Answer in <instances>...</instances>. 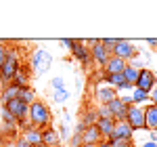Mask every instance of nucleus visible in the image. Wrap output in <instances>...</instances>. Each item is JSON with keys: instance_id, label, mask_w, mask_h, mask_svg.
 I'll return each mask as SVG.
<instances>
[{"instance_id": "obj_27", "label": "nucleus", "mask_w": 157, "mask_h": 147, "mask_svg": "<svg viewBox=\"0 0 157 147\" xmlns=\"http://www.w3.org/2000/svg\"><path fill=\"white\" fill-rule=\"evenodd\" d=\"M84 143H82V135H78V133H73L71 137H69V147H82Z\"/></svg>"}, {"instance_id": "obj_17", "label": "nucleus", "mask_w": 157, "mask_h": 147, "mask_svg": "<svg viewBox=\"0 0 157 147\" xmlns=\"http://www.w3.org/2000/svg\"><path fill=\"white\" fill-rule=\"evenodd\" d=\"M103 80L107 82V86L115 88V90H130V86L126 84L121 74H111V76H103Z\"/></svg>"}, {"instance_id": "obj_4", "label": "nucleus", "mask_w": 157, "mask_h": 147, "mask_svg": "<svg viewBox=\"0 0 157 147\" xmlns=\"http://www.w3.org/2000/svg\"><path fill=\"white\" fill-rule=\"evenodd\" d=\"M126 122L132 128L134 133L136 130H147L145 128V107L140 105H130L128 107V113H126Z\"/></svg>"}, {"instance_id": "obj_15", "label": "nucleus", "mask_w": 157, "mask_h": 147, "mask_svg": "<svg viewBox=\"0 0 157 147\" xmlns=\"http://www.w3.org/2000/svg\"><path fill=\"white\" fill-rule=\"evenodd\" d=\"M126 65L128 63L121 61V59H117V57H109V61L105 63V67H103V72H105V76H111V74H121L124 70H126Z\"/></svg>"}, {"instance_id": "obj_38", "label": "nucleus", "mask_w": 157, "mask_h": 147, "mask_svg": "<svg viewBox=\"0 0 157 147\" xmlns=\"http://www.w3.org/2000/svg\"><path fill=\"white\" fill-rule=\"evenodd\" d=\"M149 141L157 143V130H151V133H149Z\"/></svg>"}, {"instance_id": "obj_32", "label": "nucleus", "mask_w": 157, "mask_h": 147, "mask_svg": "<svg viewBox=\"0 0 157 147\" xmlns=\"http://www.w3.org/2000/svg\"><path fill=\"white\" fill-rule=\"evenodd\" d=\"M6 50H9V46H6L4 42H0V67H2V63H4V57H6Z\"/></svg>"}, {"instance_id": "obj_19", "label": "nucleus", "mask_w": 157, "mask_h": 147, "mask_svg": "<svg viewBox=\"0 0 157 147\" xmlns=\"http://www.w3.org/2000/svg\"><path fill=\"white\" fill-rule=\"evenodd\" d=\"M145 128L147 130H157V105H147L145 107Z\"/></svg>"}, {"instance_id": "obj_1", "label": "nucleus", "mask_w": 157, "mask_h": 147, "mask_svg": "<svg viewBox=\"0 0 157 147\" xmlns=\"http://www.w3.org/2000/svg\"><path fill=\"white\" fill-rule=\"evenodd\" d=\"M50 122H52L50 107L44 103V101L36 99V101L29 105V111H27V124H29L32 128L44 130V128H48V126H50Z\"/></svg>"}, {"instance_id": "obj_13", "label": "nucleus", "mask_w": 157, "mask_h": 147, "mask_svg": "<svg viewBox=\"0 0 157 147\" xmlns=\"http://www.w3.org/2000/svg\"><path fill=\"white\" fill-rule=\"evenodd\" d=\"M21 139H23L27 145H32V147H40V145H42V130H38V128H32V126H27V128H23V135H21Z\"/></svg>"}, {"instance_id": "obj_24", "label": "nucleus", "mask_w": 157, "mask_h": 147, "mask_svg": "<svg viewBox=\"0 0 157 147\" xmlns=\"http://www.w3.org/2000/svg\"><path fill=\"white\" fill-rule=\"evenodd\" d=\"M132 105H140V103H145V101H149V93H145V90H138V88H132Z\"/></svg>"}, {"instance_id": "obj_33", "label": "nucleus", "mask_w": 157, "mask_h": 147, "mask_svg": "<svg viewBox=\"0 0 157 147\" xmlns=\"http://www.w3.org/2000/svg\"><path fill=\"white\" fill-rule=\"evenodd\" d=\"M149 101H151V105H157V86L149 93Z\"/></svg>"}, {"instance_id": "obj_23", "label": "nucleus", "mask_w": 157, "mask_h": 147, "mask_svg": "<svg viewBox=\"0 0 157 147\" xmlns=\"http://www.w3.org/2000/svg\"><path fill=\"white\" fill-rule=\"evenodd\" d=\"M98 120V116H97V109H92V107H88V109L82 113V120L80 122H84L86 126H94Z\"/></svg>"}, {"instance_id": "obj_22", "label": "nucleus", "mask_w": 157, "mask_h": 147, "mask_svg": "<svg viewBox=\"0 0 157 147\" xmlns=\"http://www.w3.org/2000/svg\"><path fill=\"white\" fill-rule=\"evenodd\" d=\"M17 95H19V86H15V84L4 86V88H2V95H0L2 105H4V103H9V101H13V99H17Z\"/></svg>"}, {"instance_id": "obj_7", "label": "nucleus", "mask_w": 157, "mask_h": 147, "mask_svg": "<svg viewBox=\"0 0 157 147\" xmlns=\"http://www.w3.org/2000/svg\"><path fill=\"white\" fill-rule=\"evenodd\" d=\"M69 53H71L73 57L78 59V61L82 63L84 67H88L90 63H92V57H90V49L84 44V40H75L73 42V46L69 49Z\"/></svg>"}, {"instance_id": "obj_25", "label": "nucleus", "mask_w": 157, "mask_h": 147, "mask_svg": "<svg viewBox=\"0 0 157 147\" xmlns=\"http://www.w3.org/2000/svg\"><path fill=\"white\" fill-rule=\"evenodd\" d=\"M67 99H69V90H67V88H65V90H52V101H55V103L63 105Z\"/></svg>"}, {"instance_id": "obj_12", "label": "nucleus", "mask_w": 157, "mask_h": 147, "mask_svg": "<svg viewBox=\"0 0 157 147\" xmlns=\"http://www.w3.org/2000/svg\"><path fill=\"white\" fill-rule=\"evenodd\" d=\"M29 80H32V70H29L27 63H21L19 70L15 72V76H13L11 84H15V86H29Z\"/></svg>"}, {"instance_id": "obj_2", "label": "nucleus", "mask_w": 157, "mask_h": 147, "mask_svg": "<svg viewBox=\"0 0 157 147\" xmlns=\"http://www.w3.org/2000/svg\"><path fill=\"white\" fill-rule=\"evenodd\" d=\"M19 65H21V59H19L17 49H11V46H9L6 57H4V63H2V67H0V84H2V88L13 82V76L19 70Z\"/></svg>"}, {"instance_id": "obj_11", "label": "nucleus", "mask_w": 157, "mask_h": 147, "mask_svg": "<svg viewBox=\"0 0 157 147\" xmlns=\"http://www.w3.org/2000/svg\"><path fill=\"white\" fill-rule=\"evenodd\" d=\"M128 107H130V105H126V103L120 99V95H117V99H113V101L107 105V109H109V113H111L113 120H126Z\"/></svg>"}, {"instance_id": "obj_34", "label": "nucleus", "mask_w": 157, "mask_h": 147, "mask_svg": "<svg viewBox=\"0 0 157 147\" xmlns=\"http://www.w3.org/2000/svg\"><path fill=\"white\" fill-rule=\"evenodd\" d=\"M73 42H75V38H63V40H61V44H63V46H67V49H71Z\"/></svg>"}, {"instance_id": "obj_26", "label": "nucleus", "mask_w": 157, "mask_h": 147, "mask_svg": "<svg viewBox=\"0 0 157 147\" xmlns=\"http://www.w3.org/2000/svg\"><path fill=\"white\" fill-rule=\"evenodd\" d=\"M50 86H52V90H65V80L61 76H55L50 80Z\"/></svg>"}, {"instance_id": "obj_44", "label": "nucleus", "mask_w": 157, "mask_h": 147, "mask_svg": "<svg viewBox=\"0 0 157 147\" xmlns=\"http://www.w3.org/2000/svg\"><path fill=\"white\" fill-rule=\"evenodd\" d=\"M40 147H46V145H40Z\"/></svg>"}, {"instance_id": "obj_36", "label": "nucleus", "mask_w": 157, "mask_h": 147, "mask_svg": "<svg viewBox=\"0 0 157 147\" xmlns=\"http://www.w3.org/2000/svg\"><path fill=\"white\" fill-rule=\"evenodd\" d=\"M120 99L126 103V105H132V97H130V95H120Z\"/></svg>"}, {"instance_id": "obj_37", "label": "nucleus", "mask_w": 157, "mask_h": 147, "mask_svg": "<svg viewBox=\"0 0 157 147\" xmlns=\"http://www.w3.org/2000/svg\"><path fill=\"white\" fill-rule=\"evenodd\" d=\"M15 147H32V145H27V143H25L23 139H21V137H19V139H17V141H15Z\"/></svg>"}, {"instance_id": "obj_31", "label": "nucleus", "mask_w": 157, "mask_h": 147, "mask_svg": "<svg viewBox=\"0 0 157 147\" xmlns=\"http://www.w3.org/2000/svg\"><path fill=\"white\" fill-rule=\"evenodd\" d=\"M97 116H98V118H111L107 105H98V107H97Z\"/></svg>"}, {"instance_id": "obj_3", "label": "nucleus", "mask_w": 157, "mask_h": 147, "mask_svg": "<svg viewBox=\"0 0 157 147\" xmlns=\"http://www.w3.org/2000/svg\"><path fill=\"white\" fill-rule=\"evenodd\" d=\"M29 70H32V76H42L50 70L52 65V55H50L46 49H36L32 53V61L27 63Z\"/></svg>"}, {"instance_id": "obj_35", "label": "nucleus", "mask_w": 157, "mask_h": 147, "mask_svg": "<svg viewBox=\"0 0 157 147\" xmlns=\"http://www.w3.org/2000/svg\"><path fill=\"white\" fill-rule=\"evenodd\" d=\"M84 130H86V124L84 122H78V124H75V133H78V135H82Z\"/></svg>"}, {"instance_id": "obj_21", "label": "nucleus", "mask_w": 157, "mask_h": 147, "mask_svg": "<svg viewBox=\"0 0 157 147\" xmlns=\"http://www.w3.org/2000/svg\"><path fill=\"white\" fill-rule=\"evenodd\" d=\"M121 76H124L126 84L130 86V88H134V84H136V78H138V67H136V65H132V63H128V65H126V70L121 72Z\"/></svg>"}, {"instance_id": "obj_43", "label": "nucleus", "mask_w": 157, "mask_h": 147, "mask_svg": "<svg viewBox=\"0 0 157 147\" xmlns=\"http://www.w3.org/2000/svg\"><path fill=\"white\" fill-rule=\"evenodd\" d=\"M128 147H136V145H132V143H130V145H128Z\"/></svg>"}, {"instance_id": "obj_16", "label": "nucleus", "mask_w": 157, "mask_h": 147, "mask_svg": "<svg viewBox=\"0 0 157 147\" xmlns=\"http://www.w3.org/2000/svg\"><path fill=\"white\" fill-rule=\"evenodd\" d=\"M59 143H61V139H59L57 128L48 126V128H44V130H42V145H46V147H59Z\"/></svg>"}, {"instance_id": "obj_8", "label": "nucleus", "mask_w": 157, "mask_h": 147, "mask_svg": "<svg viewBox=\"0 0 157 147\" xmlns=\"http://www.w3.org/2000/svg\"><path fill=\"white\" fill-rule=\"evenodd\" d=\"M94 99H97L98 105H109L113 99H117V90L107 84H98L94 88Z\"/></svg>"}, {"instance_id": "obj_20", "label": "nucleus", "mask_w": 157, "mask_h": 147, "mask_svg": "<svg viewBox=\"0 0 157 147\" xmlns=\"http://www.w3.org/2000/svg\"><path fill=\"white\" fill-rule=\"evenodd\" d=\"M19 101H23L25 105H32L34 101H36V90L32 88V86H19V95H17Z\"/></svg>"}, {"instance_id": "obj_9", "label": "nucleus", "mask_w": 157, "mask_h": 147, "mask_svg": "<svg viewBox=\"0 0 157 147\" xmlns=\"http://www.w3.org/2000/svg\"><path fill=\"white\" fill-rule=\"evenodd\" d=\"M109 139H121V141H130L132 143L134 139V130L128 126L126 120H115V126H113V133Z\"/></svg>"}, {"instance_id": "obj_39", "label": "nucleus", "mask_w": 157, "mask_h": 147, "mask_svg": "<svg viewBox=\"0 0 157 147\" xmlns=\"http://www.w3.org/2000/svg\"><path fill=\"white\" fill-rule=\"evenodd\" d=\"M147 44L149 46H157V38H147Z\"/></svg>"}, {"instance_id": "obj_42", "label": "nucleus", "mask_w": 157, "mask_h": 147, "mask_svg": "<svg viewBox=\"0 0 157 147\" xmlns=\"http://www.w3.org/2000/svg\"><path fill=\"white\" fill-rule=\"evenodd\" d=\"M82 147H97V145H82Z\"/></svg>"}, {"instance_id": "obj_41", "label": "nucleus", "mask_w": 157, "mask_h": 147, "mask_svg": "<svg viewBox=\"0 0 157 147\" xmlns=\"http://www.w3.org/2000/svg\"><path fill=\"white\" fill-rule=\"evenodd\" d=\"M97 147H109V143H107V141H101V143H98Z\"/></svg>"}, {"instance_id": "obj_14", "label": "nucleus", "mask_w": 157, "mask_h": 147, "mask_svg": "<svg viewBox=\"0 0 157 147\" xmlns=\"http://www.w3.org/2000/svg\"><path fill=\"white\" fill-rule=\"evenodd\" d=\"M94 126H97L98 135L103 137V141H107L109 137H111V133H113V126H115V120H113V118H98Z\"/></svg>"}, {"instance_id": "obj_6", "label": "nucleus", "mask_w": 157, "mask_h": 147, "mask_svg": "<svg viewBox=\"0 0 157 147\" xmlns=\"http://www.w3.org/2000/svg\"><path fill=\"white\" fill-rule=\"evenodd\" d=\"M111 55L128 63L130 59H134V57L138 55V50H136V46H134L132 42H128V40H121V38H117V44H115V49L111 50Z\"/></svg>"}, {"instance_id": "obj_10", "label": "nucleus", "mask_w": 157, "mask_h": 147, "mask_svg": "<svg viewBox=\"0 0 157 147\" xmlns=\"http://www.w3.org/2000/svg\"><path fill=\"white\" fill-rule=\"evenodd\" d=\"M90 57H92V63H97V65H101V67H105V63H107L109 57H111V50L105 49V46L101 44V40H98L97 44L90 46Z\"/></svg>"}, {"instance_id": "obj_28", "label": "nucleus", "mask_w": 157, "mask_h": 147, "mask_svg": "<svg viewBox=\"0 0 157 147\" xmlns=\"http://www.w3.org/2000/svg\"><path fill=\"white\" fill-rule=\"evenodd\" d=\"M57 133H59V139H69V137H71V133H69V124H61Z\"/></svg>"}, {"instance_id": "obj_40", "label": "nucleus", "mask_w": 157, "mask_h": 147, "mask_svg": "<svg viewBox=\"0 0 157 147\" xmlns=\"http://www.w3.org/2000/svg\"><path fill=\"white\" fill-rule=\"evenodd\" d=\"M140 147H157V143H153V141H145Z\"/></svg>"}, {"instance_id": "obj_5", "label": "nucleus", "mask_w": 157, "mask_h": 147, "mask_svg": "<svg viewBox=\"0 0 157 147\" xmlns=\"http://www.w3.org/2000/svg\"><path fill=\"white\" fill-rule=\"evenodd\" d=\"M155 86H157V76H155V72H151L149 67H140V70H138V78H136L134 88L145 90V93H151Z\"/></svg>"}, {"instance_id": "obj_30", "label": "nucleus", "mask_w": 157, "mask_h": 147, "mask_svg": "<svg viewBox=\"0 0 157 147\" xmlns=\"http://www.w3.org/2000/svg\"><path fill=\"white\" fill-rule=\"evenodd\" d=\"M109 147H128L130 141H121V139H107Z\"/></svg>"}, {"instance_id": "obj_29", "label": "nucleus", "mask_w": 157, "mask_h": 147, "mask_svg": "<svg viewBox=\"0 0 157 147\" xmlns=\"http://www.w3.org/2000/svg\"><path fill=\"white\" fill-rule=\"evenodd\" d=\"M101 44H103L105 49L113 50V49H115V44H117V38H103V40H101Z\"/></svg>"}, {"instance_id": "obj_18", "label": "nucleus", "mask_w": 157, "mask_h": 147, "mask_svg": "<svg viewBox=\"0 0 157 147\" xmlns=\"http://www.w3.org/2000/svg\"><path fill=\"white\" fill-rule=\"evenodd\" d=\"M103 141V137L98 135L97 126H86V130L82 133V143L84 145H98Z\"/></svg>"}]
</instances>
